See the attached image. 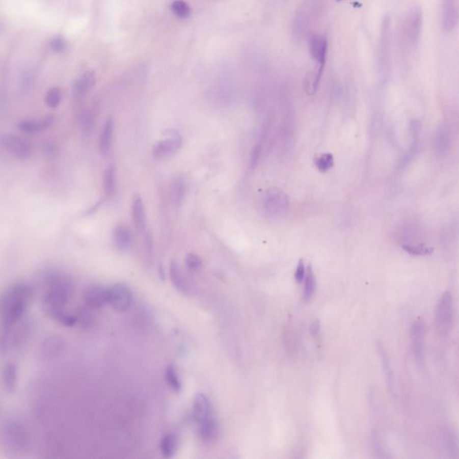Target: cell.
I'll return each mask as SVG.
<instances>
[{"label": "cell", "mask_w": 459, "mask_h": 459, "mask_svg": "<svg viewBox=\"0 0 459 459\" xmlns=\"http://www.w3.org/2000/svg\"><path fill=\"white\" fill-rule=\"evenodd\" d=\"M4 381L6 387L12 388L15 385V369L14 366L9 365L7 367L4 373Z\"/></svg>", "instance_id": "33"}, {"label": "cell", "mask_w": 459, "mask_h": 459, "mask_svg": "<svg viewBox=\"0 0 459 459\" xmlns=\"http://www.w3.org/2000/svg\"><path fill=\"white\" fill-rule=\"evenodd\" d=\"M85 302L90 309H100L108 303V289L99 284H92L85 292Z\"/></svg>", "instance_id": "11"}, {"label": "cell", "mask_w": 459, "mask_h": 459, "mask_svg": "<svg viewBox=\"0 0 459 459\" xmlns=\"http://www.w3.org/2000/svg\"><path fill=\"white\" fill-rule=\"evenodd\" d=\"M96 82L94 72H86V74L76 81L74 86V93L77 96H81L88 93L90 90L94 87Z\"/></svg>", "instance_id": "21"}, {"label": "cell", "mask_w": 459, "mask_h": 459, "mask_svg": "<svg viewBox=\"0 0 459 459\" xmlns=\"http://www.w3.org/2000/svg\"><path fill=\"white\" fill-rule=\"evenodd\" d=\"M32 297L30 286L17 284L9 289L0 300V318L6 325H12L22 317Z\"/></svg>", "instance_id": "1"}, {"label": "cell", "mask_w": 459, "mask_h": 459, "mask_svg": "<svg viewBox=\"0 0 459 459\" xmlns=\"http://www.w3.org/2000/svg\"><path fill=\"white\" fill-rule=\"evenodd\" d=\"M72 285L65 277H54L50 279L49 291L46 297V309L52 316L60 314V309L71 295Z\"/></svg>", "instance_id": "2"}, {"label": "cell", "mask_w": 459, "mask_h": 459, "mask_svg": "<svg viewBox=\"0 0 459 459\" xmlns=\"http://www.w3.org/2000/svg\"><path fill=\"white\" fill-rule=\"evenodd\" d=\"M0 142L5 149L11 153L13 156L19 160H26L31 155L30 144L18 136L12 134H3L0 138Z\"/></svg>", "instance_id": "7"}, {"label": "cell", "mask_w": 459, "mask_h": 459, "mask_svg": "<svg viewBox=\"0 0 459 459\" xmlns=\"http://www.w3.org/2000/svg\"><path fill=\"white\" fill-rule=\"evenodd\" d=\"M371 448H372V451L375 454V455H374L375 457H377V458H390V457H392V455H389L387 452L384 445L382 444V442H381L379 434L377 433H375V431L372 433V435H371Z\"/></svg>", "instance_id": "27"}, {"label": "cell", "mask_w": 459, "mask_h": 459, "mask_svg": "<svg viewBox=\"0 0 459 459\" xmlns=\"http://www.w3.org/2000/svg\"><path fill=\"white\" fill-rule=\"evenodd\" d=\"M259 154H260V146H257L255 147L252 153H251V158H250V166H251V168H255V166L258 164Z\"/></svg>", "instance_id": "37"}, {"label": "cell", "mask_w": 459, "mask_h": 459, "mask_svg": "<svg viewBox=\"0 0 459 459\" xmlns=\"http://www.w3.org/2000/svg\"><path fill=\"white\" fill-rule=\"evenodd\" d=\"M305 285H304V293L303 299L305 302H309L314 295L316 290V277L314 276L313 270L311 265H309L307 268L306 275H305Z\"/></svg>", "instance_id": "25"}, {"label": "cell", "mask_w": 459, "mask_h": 459, "mask_svg": "<svg viewBox=\"0 0 459 459\" xmlns=\"http://www.w3.org/2000/svg\"><path fill=\"white\" fill-rule=\"evenodd\" d=\"M54 122V116L48 115L40 120H25L19 122L17 127L27 134H37L48 129Z\"/></svg>", "instance_id": "14"}, {"label": "cell", "mask_w": 459, "mask_h": 459, "mask_svg": "<svg viewBox=\"0 0 459 459\" xmlns=\"http://www.w3.org/2000/svg\"><path fill=\"white\" fill-rule=\"evenodd\" d=\"M94 118L95 115L93 113V111L86 112L83 117V127L86 133H89L94 127Z\"/></svg>", "instance_id": "34"}, {"label": "cell", "mask_w": 459, "mask_h": 459, "mask_svg": "<svg viewBox=\"0 0 459 459\" xmlns=\"http://www.w3.org/2000/svg\"><path fill=\"white\" fill-rule=\"evenodd\" d=\"M377 351L381 359V364L384 371L385 379L387 381V385L390 390H392L394 387V375H393L392 368L390 365V361L388 359V355L387 352L385 350L384 346L382 345V343L377 342Z\"/></svg>", "instance_id": "20"}, {"label": "cell", "mask_w": 459, "mask_h": 459, "mask_svg": "<svg viewBox=\"0 0 459 459\" xmlns=\"http://www.w3.org/2000/svg\"><path fill=\"white\" fill-rule=\"evenodd\" d=\"M45 150H46V153H48V154H52V153H55V150L56 148L55 147H53L52 145L51 144H48V146H45Z\"/></svg>", "instance_id": "39"}, {"label": "cell", "mask_w": 459, "mask_h": 459, "mask_svg": "<svg viewBox=\"0 0 459 459\" xmlns=\"http://www.w3.org/2000/svg\"><path fill=\"white\" fill-rule=\"evenodd\" d=\"M442 442L448 456L451 458L458 457V442L455 431L451 429L442 430Z\"/></svg>", "instance_id": "19"}, {"label": "cell", "mask_w": 459, "mask_h": 459, "mask_svg": "<svg viewBox=\"0 0 459 459\" xmlns=\"http://www.w3.org/2000/svg\"><path fill=\"white\" fill-rule=\"evenodd\" d=\"M422 32V10L419 7H415L408 12L403 25L404 41L409 48H417Z\"/></svg>", "instance_id": "3"}, {"label": "cell", "mask_w": 459, "mask_h": 459, "mask_svg": "<svg viewBox=\"0 0 459 459\" xmlns=\"http://www.w3.org/2000/svg\"><path fill=\"white\" fill-rule=\"evenodd\" d=\"M131 213H132V219L134 222V226L139 230V232H144L146 228V215L145 205L142 198L137 197L134 198L131 206Z\"/></svg>", "instance_id": "17"}, {"label": "cell", "mask_w": 459, "mask_h": 459, "mask_svg": "<svg viewBox=\"0 0 459 459\" xmlns=\"http://www.w3.org/2000/svg\"><path fill=\"white\" fill-rule=\"evenodd\" d=\"M62 99V93L59 88H51L45 96V102L49 108H56L60 105Z\"/></svg>", "instance_id": "31"}, {"label": "cell", "mask_w": 459, "mask_h": 459, "mask_svg": "<svg viewBox=\"0 0 459 459\" xmlns=\"http://www.w3.org/2000/svg\"><path fill=\"white\" fill-rule=\"evenodd\" d=\"M187 191V186L181 177H177L171 184V197L175 205H179L182 203Z\"/></svg>", "instance_id": "23"}, {"label": "cell", "mask_w": 459, "mask_h": 459, "mask_svg": "<svg viewBox=\"0 0 459 459\" xmlns=\"http://www.w3.org/2000/svg\"><path fill=\"white\" fill-rule=\"evenodd\" d=\"M309 48L310 55L317 64L316 70L318 74L323 75L329 49L328 39L324 35L312 34L310 36Z\"/></svg>", "instance_id": "6"}, {"label": "cell", "mask_w": 459, "mask_h": 459, "mask_svg": "<svg viewBox=\"0 0 459 459\" xmlns=\"http://www.w3.org/2000/svg\"><path fill=\"white\" fill-rule=\"evenodd\" d=\"M424 325L422 321H415L412 328V336H413V351L417 364L422 366L424 362V354H425V344H424Z\"/></svg>", "instance_id": "10"}, {"label": "cell", "mask_w": 459, "mask_h": 459, "mask_svg": "<svg viewBox=\"0 0 459 459\" xmlns=\"http://www.w3.org/2000/svg\"><path fill=\"white\" fill-rule=\"evenodd\" d=\"M50 48L57 52L62 51L66 48V42L62 38L57 37L53 39L52 41L50 42Z\"/></svg>", "instance_id": "36"}, {"label": "cell", "mask_w": 459, "mask_h": 459, "mask_svg": "<svg viewBox=\"0 0 459 459\" xmlns=\"http://www.w3.org/2000/svg\"><path fill=\"white\" fill-rule=\"evenodd\" d=\"M165 377L170 388H172L174 392H180V390L182 389V383L174 366L170 365L167 367L165 371Z\"/></svg>", "instance_id": "26"}, {"label": "cell", "mask_w": 459, "mask_h": 459, "mask_svg": "<svg viewBox=\"0 0 459 459\" xmlns=\"http://www.w3.org/2000/svg\"><path fill=\"white\" fill-rule=\"evenodd\" d=\"M113 131H114V120L112 118H109L103 125L99 139V150L103 156L108 155L112 148Z\"/></svg>", "instance_id": "16"}, {"label": "cell", "mask_w": 459, "mask_h": 459, "mask_svg": "<svg viewBox=\"0 0 459 459\" xmlns=\"http://www.w3.org/2000/svg\"><path fill=\"white\" fill-rule=\"evenodd\" d=\"M103 188L107 197L112 198L116 194V171L110 165L103 174Z\"/></svg>", "instance_id": "24"}, {"label": "cell", "mask_w": 459, "mask_h": 459, "mask_svg": "<svg viewBox=\"0 0 459 459\" xmlns=\"http://www.w3.org/2000/svg\"><path fill=\"white\" fill-rule=\"evenodd\" d=\"M305 275H306V269H305L304 262H303V259H300L299 262H298V265H297V268H296V271H295V280L298 284H301L304 280Z\"/></svg>", "instance_id": "35"}, {"label": "cell", "mask_w": 459, "mask_h": 459, "mask_svg": "<svg viewBox=\"0 0 459 459\" xmlns=\"http://www.w3.org/2000/svg\"><path fill=\"white\" fill-rule=\"evenodd\" d=\"M343 0H336V2H342Z\"/></svg>", "instance_id": "40"}, {"label": "cell", "mask_w": 459, "mask_h": 459, "mask_svg": "<svg viewBox=\"0 0 459 459\" xmlns=\"http://www.w3.org/2000/svg\"><path fill=\"white\" fill-rule=\"evenodd\" d=\"M458 22V4L457 0H442L441 8V27L450 33L457 26Z\"/></svg>", "instance_id": "9"}, {"label": "cell", "mask_w": 459, "mask_h": 459, "mask_svg": "<svg viewBox=\"0 0 459 459\" xmlns=\"http://www.w3.org/2000/svg\"><path fill=\"white\" fill-rule=\"evenodd\" d=\"M185 263L187 266V268L191 270H198L202 265L201 258L199 256L194 253H190L187 255Z\"/></svg>", "instance_id": "32"}, {"label": "cell", "mask_w": 459, "mask_h": 459, "mask_svg": "<svg viewBox=\"0 0 459 459\" xmlns=\"http://www.w3.org/2000/svg\"><path fill=\"white\" fill-rule=\"evenodd\" d=\"M403 249L408 254L413 256H425V255L431 254L433 252V248L425 246L423 244L413 246V245H403Z\"/></svg>", "instance_id": "30"}, {"label": "cell", "mask_w": 459, "mask_h": 459, "mask_svg": "<svg viewBox=\"0 0 459 459\" xmlns=\"http://www.w3.org/2000/svg\"><path fill=\"white\" fill-rule=\"evenodd\" d=\"M453 322V298L450 291H445L439 301L435 316L436 330L439 336L445 337L450 333Z\"/></svg>", "instance_id": "4"}, {"label": "cell", "mask_w": 459, "mask_h": 459, "mask_svg": "<svg viewBox=\"0 0 459 459\" xmlns=\"http://www.w3.org/2000/svg\"><path fill=\"white\" fill-rule=\"evenodd\" d=\"M198 435L205 444H213L219 438V424L213 416L198 423Z\"/></svg>", "instance_id": "13"}, {"label": "cell", "mask_w": 459, "mask_h": 459, "mask_svg": "<svg viewBox=\"0 0 459 459\" xmlns=\"http://www.w3.org/2000/svg\"><path fill=\"white\" fill-rule=\"evenodd\" d=\"M169 274H170V278H171L174 287L182 293H187L190 287L187 284V279L184 277L182 271L179 267L178 262L176 260H172L171 262Z\"/></svg>", "instance_id": "18"}, {"label": "cell", "mask_w": 459, "mask_h": 459, "mask_svg": "<svg viewBox=\"0 0 459 459\" xmlns=\"http://www.w3.org/2000/svg\"><path fill=\"white\" fill-rule=\"evenodd\" d=\"M170 137L154 144L153 154L156 159H164L175 153L181 147L182 138L177 132L169 133Z\"/></svg>", "instance_id": "8"}, {"label": "cell", "mask_w": 459, "mask_h": 459, "mask_svg": "<svg viewBox=\"0 0 459 459\" xmlns=\"http://www.w3.org/2000/svg\"><path fill=\"white\" fill-rule=\"evenodd\" d=\"M192 416L198 424L213 416L212 404L209 398L205 394L199 393L195 397Z\"/></svg>", "instance_id": "12"}, {"label": "cell", "mask_w": 459, "mask_h": 459, "mask_svg": "<svg viewBox=\"0 0 459 459\" xmlns=\"http://www.w3.org/2000/svg\"><path fill=\"white\" fill-rule=\"evenodd\" d=\"M179 445V440L175 434H166L160 442V449L165 457H172L175 455Z\"/></svg>", "instance_id": "22"}, {"label": "cell", "mask_w": 459, "mask_h": 459, "mask_svg": "<svg viewBox=\"0 0 459 459\" xmlns=\"http://www.w3.org/2000/svg\"><path fill=\"white\" fill-rule=\"evenodd\" d=\"M171 8L173 14L179 18L185 19L191 16V8L183 0H174L171 5Z\"/></svg>", "instance_id": "28"}, {"label": "cell", "mask_w": 459, "mask_h": 459, "mask_svg": "<svg viewBox=\"0 0 459 459\" xmlns=\"http://www.w3.org/2000/svg\"><path fill=\"white\" fill-rule=\"evenodd\" d=\"M133 295L126 284H115L108 288V303L117 311H124L130 306Z\"/></svg>", "instance_id": "5"}, {"label": "cell", "mask_w": 459, "mask_h": 459, "mask_svg": "<svg viewBox=\"0 0 459 459\" xmlns=\"http://www.w3.org/2000/svg\"><path fill=\"white\" fill-rule=\"evenodd\" d=\"M335 164L334 156L331 153H324L320 156L317 157L315 160V165L317 166V170L320 172H327L332 168Z\"/></svg>", "instance_id": "29"}, {"label": "cell", "mask_w": 459, "mask_h": 459, "mask_svg": "<svg viewBox=\"0 0 459 459\" xmlns=\"http://www.w3.org/2000/svg\"><path fill=\"white\" fill-rule=\"evenodd\" d=\"M319 329H320V323H319V321L315 320L313 323H312V325L310 326V332L312 336H317L318 332H319Z\"/></svg>", "instance_id": "38"}, {"label": "cell", "mask_w": 459, "mask_h": 459, "mask_svg": "<svg viewBox=\"0 0 459 459\" xmlns=\"http://www.w3.org/2000/svg\"><path fill=\"white\" fill-rule=\"evenodd\" d=\"M113 241L118 250L126 251L130 248L133 236L131 230L125 225H119L113 231Z\"/></svg>", "instance_id": "15"}]
</instances>
